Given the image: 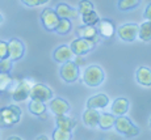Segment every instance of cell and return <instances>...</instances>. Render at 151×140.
Segmentation results:
<instances>
[{
    "label": "cell",
    "mask_w": 151,
    "mask_h": 140,
    "mask_svg": "<svg viewBox=\"0 0 151 140\" xmlns=\"http://www.w3.org/2000/svg\"><path fill=\"white\" fill-rule=\"evenodd\" d=\"M141 4V0H120L117 4L118 9L122 11V12H126V11L134 9L138 5Z\"/></svg>",
    "instance_id": "25"
},
{
    "label": "cell",
    "mask_w": 151,
    "mask_h": 140,
    "mask_svg": "<svg viewBox=\"0 0 151 140\" xmlns=\"http://www.w3.org/2000/svg\"><path fill=\"white\" fill-rule=\"evenodd\" d=\"M1 22H3V16L0 14V24H1Z\"/></svg>",
    "instance_id": "38"
},
{
    "label": "cell",
    "mask_w": 151,
    "mask_h": 140,
    "mask_svg": "<svg viewBox=\"0 0 151 140\" xmlns=\"http://www.w3.org/2000/svg\"><path fill=\"white\" fill-rule=\"evenodd\" d=\"M53 139L54 140H70V139H72V134H71V131H66V130L57 127V130L53 132Z\"/></svg>",
    "instance_id": "27"
},
{
    "label": "cell",
    "mask_w": 151,
    "mask_h": 140,
    "mask_svg": "<svg viewBox=\"0 0 151 140\" xmlns=\"http://www.w3.org/2000/svg\"><path fill=\"white\" fill-rule=\"evenodd\" d=\"M129 110V101L126 98H117L112 105V114L114 115H125Z\"/></svg>",
    "instance_id": "20"
},
{
    "label": "cell",
    "mask_w": 151,
    "mask_h": 140,
    "mask_svg": "<svg viewBox=\"0 0 151 140\" xmlns=\"http://www.w3.org/2000/svg\"><path fill=\"white\" fill-rule=\"evenodd\" d=\"M78 34L80 38H86V39H91L93 42H99L100 39V34L96 28V25H83L80 28H78Z\"/></svg>",
    "instance_id": "12"
},
{
    "label": "cell",
    "mask_w": 151,
    "mask_h": 140,
    "mask_svg": "<svg viewBox=\"0 0 151 140\" xmlns=\"http://www.w3.org/2000/svg\"><path fill=\"white\" fill-rule=\"evenodd\" d=\"M29 97L34 100H40L42 102H49L53 98V92L45 84H33L29 92Z\"/></svg>",
    "instance_id": "7"
},
{
    "label": "cell",
    "mask_w": 151,
    "mask_h": 140,
    "mask_svg": "<svg viewBox=\"0 0 151 140\" xmlns=\"http://www.w3.org/2000/svg\"><path fill=\"white\" fill-rule=\"evenodd\" d=\"M53 58L57 63H65V62H68L74 58V52H72L71 47L67 45H62L54 51L53 54Z\"/></svg>",
    "instance_id": "13"
},
{
    "label": "cell",
    "mask_w": 151,
    "mask_h": 140,
    "mask_svg": "<svg viewBox=\"0 0 151 140\" xmlns=\"http://www.w3.org/2000/svg\"><path fill=\"white\" fill-rule=\"evenodd\" d=\"M95 46H96V42H93V41L86 39V38H78L72 41L70 47H71L74 55H86L87 52L93 50Z\"/></svg>",
    "instance_id": "8"
},
{
    "label": "cell",
    "mask_w": 151,
    "mask_h": 140,
    "mask_svg": "<svg viewBox=\"0 0 151 140\" xmlns=\"http://www.w3.org/2000/svg\"><path fill=\"white\" fill-rule=\"evenodd\" d=\"M32 85H33L32 81L28 80V79H21V80H19L16 84H14V86L11 84L9 88H12L11 89V94H12L13 101L22 102V101L27 100L29 97V92H30Z\"/></svg>",
    "instance_id": "3"
},
{
    "label": "cell",
    "mask_w": 151,
    "mask_h": 140,
    "mask_svg": "<svg viewBox=\"0 0 151 140\" xmlns=\"http://www.w3.org/2000/svg\"><path fill=\"white\" fill-rule=\"evenodd\" d=\"M55 123H57V127L66 131H72L74 127L76 126V121L74 118H71V116H67L66 114L55 116Z\"/></svg>",
    "instance_id": "17"
},
{
    "label": "cell",
    "mask_w": 151,
    "mask_h": 140,
    "mask_svg": "<svg viewBox=\"0 0 151 140\" xmlns=\"http://www.w3.org/2000/svg\"><path fill=\"white\" fill-rule=\"evenodd\" d=\"M41 21H42L43 28H45L46 30L54 31L55 26L59 22V17H58V14L55 13L54 9H51V8H45L41 13Z\"/></svg>",
    "instance_id": "10"
},
{
    "label": "cell",
    "mask_w": 151,
    "mask_h": 140,
    "mask_svg": "<svg viewBox=\"0 0 151 140\" xmlns=\"http://www.w3.org/2000/svg\"><path fill=\"white\" fill-rule=\"evenodd\" d=\"M29 111L32 113L33 115L40 116L43 113H46V106H45V102L40 101V100H34L32 98L30 102H29Z\"/></svg>",
    "instance_id": "22"
},
{
    "label": "cell",
    "mask_w": 151,
    "mask_h": 140,
    "mask_svg": "<svg viewBox=\"0 0 151 140\" xmlns=\"http://www.w3.org/2000/svg\"><path fill=\"white\" fill-rule=\"evenodd\" d=\"M138 84L143 86H151V69L147 67H139L135 74Z\"/></svg>",
    "instance_id": "19"
},
{
    "label": "cell",
    "mask_w": 151,
    "mask_h": 140,
    "mask_svg": "<svg viewBox=\"0 0 151 140\" xmlns=\"http://www.w3.org/2000/svg\"><path fill=\"white\" fill-rule=\"evenodd\" d=\"M49 0H38V3H40V5H42V4H46Z\"/></svg>",
    "instance_id": "35"
},
{
    "label": "cell",
    "mask_w": 151,
    "mask_h": 140,
    "mask_svg": "<svg viewBox=\"0 0 151 140\" xmlns=\"http://www.w3.org/2000/svg\"><path fill=\"white\" fill-rule=\"evenodd\" d=\"M99 118H100V113L97 111V109H89V107H87V110L83 113V123L91 128L97 127Z\"/></svg>",
    "instance_id": "16"
},
{
    "label": "cell",
    "mask_w": 151,
    "mask_h": 140,
    "mask_svg": "<svg viewBox=\"0 0 151 140\" xmlns=\"http://www.w3.org/2000/svg\"><path fill=\"white\" fill-rule=\"evenodd\" d=\"M21 119V109L16 105L0 109V127H11Z\"/></svg>",
    "instance_id": "2"
},
{
    "label": "cell",
    "mask_w": 151,
    "mask_h": 140,
    "mask_svg": "<svg viewBox=\"0 0 151 140\" xmlns=\"http://www.w3.org/2000/svg\"><path fill=\"white\" fill-rule=\"evenodd\" d=\"M138 31H139V25L134 24V22H129V24L121 25L117 29V34L120 39L125 41V42H133L138 38Z\"/></svg>",
    "instance_id": "6"
},
{
    "label": "cell",
    "mask_w": 151,
    "mask_h": 140,
    "mask_svg": "<svg viewBox=\"0 0 151 140\" xmlns=\"http://www.w3.org/2000/svg\"><path fill=\"white\" fill-rule=\"evenodd\" d=\"M38 139H41V140H43V139H47V136H45V135H42V136H40Z\"/></svg>",
    "instance_id": "37"
},
{
    "label": "cell",
    "mask_w": 151,
    "mask_h": 140,
    "mask_svg": "<svg viewBox=\"0 0 151 140\" xmlns=\"http://www.w3.org/2000/svg\"><path fill=\"white\" fill-rule=\"evenodd\" d=\"M145 17H146V20L151 21V3H150L149 5H147L146 11H145Z\"/></svg>",
    "instance_id": "34"
},
{
    "label": "cell",
    "mask_w": 151,
    "mask_h": 140,
    "mask_svg": "<svg viewBox=\"0 0 151 140\" xmlns=\"http://www.w3.org/2000/svg\"><path fill=\"white\" fill-rule=\"evenodd\" d=\"M87 62H86V59H84V55H76V58H75V64L76 66H84Z\"/></svg>",
    "instance_id": "33"
},
{
    "label": "cell",
    "mask_w": 151,
    "mask_h": 140,
    "mask_svg": "<svg viewBox=\"0 0 151 140\" xmlns=\"http://www.w3.org/2000/svg\"><path fill=\"white\" fill-rule=\"evenodd\" d=\"M11 69H12V60L9 58H5V59H0V74H9Z\"/></svg>",
    "instance_id": "29"
},
{
    "label": "cell",
    "mask_w": 151,
    "mask_h": 140,
    "mask_svg": "<svg viewBox=\"0 0 151 140\" xmlns=\"http://www.w3.org/2000/svg\"><path fill=\"white\" fill-rule=\"evenodd\" d=\"M109 104V98L106 94H104V93H99V94L93 96V97H91L88 101H87V107H89V109H104V107H106Z\"/></svg>",
    "instance_id": "15"
},
{
    "label": "cell",
    "mask_w": 151,
    "mask_h": 140,
    "mask_svg": "<svg viewBox=\"0 0 151 140\" xmlns=\"http://www.w3.org/2000/svg\"><path fill=\"white\" fill-rule=\"evenodd\" d=\"M71 28H72V25H71V22H70V20H67V19H59V22H58V25L55 26L54 31L57 34L65 36V34L70 33Z\"/></svg>",
    "instance_id": "24"
},
{
    "label": "cell",
    "mask_w": 151,
    "mask_h": 140,
    "mask_svg": "<svg viewBox=\"0 0 151 140\" xmlns=\"http://www.w3.org/2000/svg\"><path fill=\"white\" fill-rule=\"evenodd\" d=\"M16 139H20V138H17V136H11L9 140H16Z\"/></svg>",
    "instance_id": "36"
},
{
    "label": "cell",
    "mask_w": 151,
    "mask_h": 140,
    "mask_svg": "<svg viewBox=\"0 0 151 140\" xmlns=\"http://www.w3.org/2000/svg\"><path fill=\"white\" fill-rule=\"evenodd\" d=\"M49 107H50L51 113L54 115H62V114H67L70 111V104L63 98H51L50 104H49Z\"/></svg>",
    "instance_id": "11"
},
{
    "label": "cell",
    "mask_w": 151,
    "mask_h": 140,
    "mask_svg": "<svg viewBox=\"0 0 151 140\" xmlns=\"http://www.w3.org/2000/svg\"><path fill=\"white\" fill-rule=\"evenodd\" d=\"M22 4H25L27 7H38L40 3L38 0H21Z\"/></svg>",
    "instance_id": "32"
},
{
    "label": "cell",
    "mask_w": 151,
    "mask_h": 140,
    "mask_svg": "<svg viewBox=\"0 0 151 140\" xmlns=\"http://www.w3.org/2000/svg\"><path fill=\"white\" fill-rule=\"evenodd\" d=\"M99 25V34L103 37H105V38H110V37H113V34H114V25H113V22L110 21V20H99L97 22Z\"/></svg>",
    "instance_id": "18"
},
{
    "label": "cell",
    "mask_w": 151,
    "mask_h": 140,
    "mask_svg": "<svg viewBox=\"0 0 151 140\" xmlns=\"http://www.w3.org/2000/svg\"><path fill=\"white\" fill-rule=\"evenodd\" d=\"M99 20H100V17H99V14L93 9L82 14V21L84 25H97Z\"/></svg>",
    "instance_id": "26"
},
{
    "label": "cell",
    "mask_w": 151,
    "mask_h": 140,
    "mask_svg": "<svg viewBox=\"0 0 151 140\" xmlns=\"http://www.w3.org/2000/svg\"><path fill=\"white\" fill-rule=\"evenodd\" d=\"M79 66H76L75 62H65L62 63V67H60V77H62L63 81L66 83H75V81L79 79Z\"/></svg>",
    "instance_id": "5"
},
{
    "label": "cell",
    "mask_w": 151,
    "mask_h": 140,
    "mask_svg": "<svg viewBox=\"0 0 151 140\" xmlns=\"http://www.w3.org/2000/svg\"><path fill=\"white\" fill-rule=\"evenodd\" d=\"M55 13L58 14L59 19H67V20H72V19H76L79 12L74 8H71L70 5L65 4V3H59L55 8Z\"/></svg>",
    "instance_id": "14"
},
{
    "label": "cell",
    "mask_w": 151,
    "mask_h": 140,
    "mask_svg": "<svg viewBox=\"0 0 151 140\" xmlns=\"http://www.w3.org/2000/svg\"><path fill=\"white\" fill-rule=\"evenodd\" d=\"M8 58V42L0 41V59Z\"/></svg>",
    "instance_id": "31"
},
{
    "label": "cell",
    "mask_w": 151,
    "mask_h": 140,
    "mask_svg": "<svg viewBox=\"0 0 151 140\" xmlns=\"http://www.w3.org/2000/svg\"><path fill=\"white\" fill-rule=\"evenodd\" d=\"M138 37H139V39L143 41V42H149V41H151V21L147 20L146 22L139 25Z\"/></svg>",
    "instance_id": "23"
},
{
    "label": "cell",
    "mask_w": 151,
    "mask_h": 140,
    "mask_svg": "<svg viewBox=\"0 0 151 140\" xmlns=\"http://www.w3.org/2000/svg\"><path fill=\"white\" fill-rule=\"evenodd\" d=\"M13 79L9 76L8 74H0V92H4V90L9 89L11 84H12Z\"/></svg>",
    "instance_id": "28"
},
{
    "label": "cell",
    "mask_w": 151,
    "mask_h": 140,
    "mask_svg": "<svg viewBox=\"0 0 151 140\" xmlns=\"http://www.w3.org/2000/svg\"><path fill=\"white\" fill-rule=\"evenodd\" d=\"M116 122V116L112 113H104V114H100V118H99V124L97 127L101 128V130H110L113 126H114Z\"/></svg>",
    "instance_id": "21"
},
{
    "label": "cell",
    "mask_w": 151,
    "mask_h": 140,
    "mask_svg": "<svg viewBox=\"0 0 151 140\" xmlns=\"http://www.w3.org/2000/svg\"><path fill=\"white\" fill-rule=\"evenodd\" d=\"M92 9H93V4H92L89 0H82V1L79 3V9H78V12L80 14H84Z\"/></svg>",
    "instance_id": "30"
},
{
    "label": "cell",
    "mask_w": 151,
    "mask_h": 140,
    "mask_svg": "<svg viewBox=\"0 0 151 140\" xmlns=\"http://www.w3.org/2000/svg\"><path fill=\"white\" fill-rule=\"evenodd\" d=\"M150 126H151V118H150Z\"/></svg>",
    "instance_id": "39"
},
{
    "label": "cell",
    "mask_w": 151,
    "mask_h": 140,
    "mask_svg": "<svg viewBox=\"0 0 151 140\" xmlns=\"http://www.w3.org/2000/svg\"><path fill=\"white\" fill-rule=\"evenodd\" d=\"M25 54V46L24 43L17 38H12L8 42V58L12 62L20 60Z\"/></svg>",
    "instance_id": "9"
},
{
    "label": "cell",
    "mask_w": 151,
    "mask_h": 140,
    "mask_svg": "<svg viewBox=\"0 0 151 140\" xmlns=\"http://www.w3.org/2000/svg\"><path fill=\"white\" fill-rule=\"evenodd\" d=\"M104 79H105V74H104L103 68L99 66H89L83 72V83L89 88L101 85Z\"/></svg>",
    "instance_id": "1"
},
{
    "label": "cell",
    "mask_w": 151,
    "mask_h": 140,
    "mask_svg": "<svg viewBox=\"0 0 151 140\" xmlns=\"http://www.w3.org/2000/svg\"><path fill=\"white\" fill-rule=\"evenodd\" d=\"M113 127L120 134L127 136V138H134V136H137L139 134L138 127L135 126L129 118H126V116H124V115H118L117 118H116L114 126Z\"/></svg>",
    "instance_id": "4"
}]
</instances>
